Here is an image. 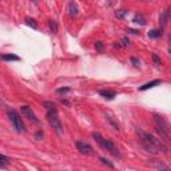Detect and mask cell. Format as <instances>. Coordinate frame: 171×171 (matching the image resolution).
<instances>
[{"instance_id":"1f68e13d","label":"cell","mask_w":171,"mask_h":171,"mask_svg":"<svg viewBox=\"0 0 171 171\" xmlns=\"http://www.w3.org/2000/svg\"><path fill=\"white\" fill-rule=\"evenodd\" d=\"M127 32H130V33H134V35H136L138 33V31H135V30H128Z\"/></svg>"},{"instance_id":"5bb4252c","label":"cell","mask_w":171,"mask_h":171,"mask_svg":"<svg viewBox=\"0 0 171 171\" xmlns=\"http://www.w3.org/2000/svg\"><path fill=\"white\" fill-rule=\"evenodd\" d=\"M167 23H168V18H167V13H166V11H165V12H162V13H160V16H159L160 30H163V28L167 26Z\"/></svg>"},{"instance_id":"9a60e30c","label":"cell","mask_w":171,"mask_h":171,"mask_svg":"<svg viewBox=\"0 0 171 171\" xmlns=\"http://www.w3.org/2000/svg\"><path fill=\"white\" fill-rule=\"evenodd\" d=\"M1 59H3L4 62H19L20 57L16 56V55H13V54H11V55L4 54V55H1Z\"/></svg>"},{"instance_id":"603a6c76","label":"cell","mask_w":171,"mask_h":171,"mask_svg":"<svg viewBox=\"0 0 171 171\" xmlns=\"http://www.w3.org/2000/svg\"><path fill=\"white\" fill-rule=\"evenodd\" d=\"M119 42H120V44H122V47H127V45H130V39L127 38V36L122 38V39H120Z\"/></svg>"},{"instance_id":"d4e9b609","label":"cell","mask_w":171,"mask_h":171,"mask_svg":"<svg viewBox=\"0 0 171 171\" xmlns=\"http://www.w3.org/2000/svg\"><path fill=\"white\" fill-rule=\"evenodd\" d=\"M130 60H131V63H132V66H134V67H136V68H138V67H140V62H139V59H136V57L132 56Z\"/></svg>"},{"instance_id":"44dd1931","label":"cell","mask_w":171,"mask_h":171,"mask_svg":"<svg viewBox=\"0 0 171 171\" xmlns=\"http://www.w3.org/2000/svg\"><path fill=\"white\" fill-rule=\"evenodd\" d=\"M126 13H127V9H116V12H115V16H116L118 19H124Z\"/></svg>"},{"instance_id":"4316f807","label":"cell","mask_w":171,"mask_h":171,"mask_svg":"<svg viewBox=\"0 0 171 171\" xmlns=\"http://www.w3.org/2000/svg\"><path fill=\"white\" fill-rule=\"evenodd\" d=\"M70 91L68 87H62V88H57L56 90V94H67Z\"/></svg>"},{"instance_id":"4dcf8cb0","label":"cell","mask_w":171,"mask_h":171,"mask_svg":"<svg viewBox=\"0 0 171 171\" xmlns=\"http://www.w3.org/2000/svg\"><path fill=\"white\" fill-rule=\"evenodd\" d=\"M114 47L115 48H122V44H120V42H115L114 43Z\"/></svg>"},{"instance_id":"f1b7e54d","label":"cell","mask_w":171,"mask_h":171,"mask_svg":"<svg viewBox=\"0 0 171 171\" xmlns=\"http://www.w3.org/2000/svg\"><path fill=\"white\" fill-rule=\"evenodd\" d=\"M60 103H62V104H64V106H67V107H70V106H71L67 99H60Z\"/></svg>"},{"instance_id":"7a4b0ae2","label":"cell","mask_w":171,"mask_h":171,"mask_svg":"<svg viewBox=\"0 0 171 171\" xmlns=\"http://www.w3.org/2000/svg\"><path fill=\"white\" fill-rule=\"evenodd\" d=\"M136 132H138V135L140 136V143H142V146H143L144 150L147 151V153L153 154V155L159 154V150H158L155 144H154L153 142L148 139V136H147V134H146V132H143L142 130H139V128H136Z\"/></svg>"},{"instance_id":"d6a6232c","label":"cell","mask_w":171,"mask_h":171,"mask_svg":"<svg viewBox=\"0 0 171 171\" xmlns=\"http://www.w3.org/2000/svg\"><path fill=\"white\" fill-rule=\"evenodd\" d=\"M168 54H170V55H171V48H170V50H168Z\"/></svg>"},{"instance_id":"5b68a950","label":"cell","mask_w":171,"mask_h":171,"mask_svg":"<svg viewBox=\"0 0 171 171\" xmlns=\"http://www.w3.org/2000/svg\"><path fill=\"white\" fill-rule=\"evenodd\" d=\"M75 144H76V148H78V151L82 154V155H94V154H95L94 148L91 147L88 143H86V142L78 140Z\"/></svg>"},{"instance_id":"cb8c5ba5","label":"cell","mask_w":171,"mask_h":171,"mask_svg":"<svg viewBox=\"0 0 171 171\" xmlns=\"http://www.w3.org/2000/svg\"><path fill=\"white\" fill-rule=\"evenodd\" d=\"M99 160L103 163V165H106V166H107V167H110V168H114V165H112L111 162H108V160L106 159V158H102V156H100V158H99Z\"/></svg>"},{"instance_id":"484cf974","label":"cell","mask_w":171,"mask_h":171,"mask_svg":"<svg viewBox=\"0 0 171 171\" xmlns=\"http://www.w3.org/2000/svg\"><path fill=\"white\" fill-rule=\"evenodd\" d=\"M103 47H104V45H103V43H102V42H96V43H95V48H96V51L102 52V51H103Z\"/></svg>"},{"instance_id":"2e32d148","label":"cell","mask_w":171,"mask_h":171,"mask_svg":"<svg viewBox=\"0 0 171 171\" xmlns=\"http://www.w3.org/2000/svg\"><path fill=\"white\" fill-rule=\"evenodd\" d=\"M132 21L135 24H139V26H144V24H146V19L143 18L142 13H136V15L134 16V19H132Z\"/></svg>"},{"instance_id":"6da1fadb","label":"cell","mask_w":171,"mask_h":171,"mask_svg":"<svg viewBox=\"0 0 171 171\" xmlns=\"http://www.w3.org/2000/svg\"><path fill=\"white\" fill-rule=\"evenodd\" d=\"M92 138H94V140H95V142H98V144H99L103 150L108 151V153H111L114 156H120V153H119V150H118L116 146H115L111 140L104 139L99 134V132H92Z\"/></svg>"},{"instance_id":"7402d4cb","label":"cell","mask_w":171,"mask_h":171,"mask_svg":"<svg viewBox=\"0 0 171 171\" xmlns=\"http://www.w3.org/2000/svg\"><path fill=\"white\" fill-rule=\"evenodd\" d=\"M151 59H153L154 64H156V66H160V63H162V60H160V57L158 56L156 54H153L151 55Z\"/></svg>"},{"instance_id":"e0dca14e","label":"cell","mask_w":171,"mask_h":171,"mask_svg":"<svg viewBox=\"0 0 171 171\" xmlns=\"http://www.w3.org/2000/svg\"><path fill=\"white\" fill-rule=\"evenodd\" d=\"M48 26H50V30H51L52 33H57V31H59V27H57V23L55 20H52V19H50L48 20Z\"/></svg>"},{"instance_id":"d6986e66","label":"cell","mask_w":171,"mask_h":171,"mask_svg":"<svg viewBox=\"0 0 171 171\" xmlns=\"http://www.w3.org/2000/svg\"><path fill=\"white\" fill-rule=\"evenodd\" d=\"M8 162H9L8 158H7L6 155H3V154H1V155H0V168H4Z\"/></svg>"},{"instance_id":"30bf717a","label":"cell","mask_w":171,"mask_h":171,"mask_svg":"<svg viewBox=\"0 0 171 171\" xmlns=\"http://www.w3.org/2000/svg\"><path fill=\"white\" fill-rule=\"evenodd\" d=\"M147 165L153 168H156V170H168V168H170L167 165L162 163L160 160H151V162H148Z\"/></svg>"},{"instance_id":"f546056e","label":"cell","mask_w":171,"mask_h":171,"mask_svg":"<svg viewBox=\"0 0 171 171\" xmlns=\"http://www.w3.org/2000/svg\"><path fill=\"white\" fill-rule=\"evenodd\" d=\"M166 13H167V18H168V20H171V7H168V8H167V11H166Z\"/></svg>"},{"instance_id":"8992f818","label":"cell","mask_w":171,"mask_h":171,"mask_svg":"<svg viewBox=\"0 0 171 171\" xmlns=\"http://www.w3.org/2000/svg\"><path fill=\"white\" fill-rule=\"evenodd\" d=\"M153 116H154V122H155V127H158V128L163 130V131H166V132H170V130H171L170 128V124L166 122L165 118H163L162 115L154 114Z\"/></svg>"},{"instance_id":"8fae6325","label":"cell","mask_w":171,"mask_h":171,"mask_svg":"<svg viewBox=\"0 0 171 171\" xmlns=\"http://www.w3.org/2000/svg\"><path fill=\"white\" fill-rule=\"evenodd\" d=\"M160 83H162V80H160V79H155V80H151V82H148V83L140 86V87H139V90H140V91H146V90H148V88H154V87H156V86H159Z\"/></svg>"},{"instance_id":"52a82bcc","label":"cell","mask_w":171,"mask_h":171,"mask_svg":"<svg viewBox=\"0 0 171 171\" xmlns=\"http://www.w3.org/2000/svg\"><path fill=\"white\" fill-rule=\"evenodd\" d=\"M20 112L21 115H23L24 118H27L28 120H31V122H33V123H39V120H38V118H36V115L33 114V111L31 110L28 106H21L20 107Z\"/></svg>"},{"instance_id":"277c9868","label":"cell","mask_w":171,"mask_h":171,"mask_svg":"<svg viewBox=\"0 0 171 171\" xmlns=\"http://www.w3.org/2000/svg\"><path fill=\"white\" fill-rule=\"evenodd\" d=\"M47 122L55 130V132L57 135L63 134V126H62V122L57 118V112H47Z\"/></svg>"},{"instance_id":"4fadbf2b","label":"cell","mask_w":171,"mask_h":171,"mask_svg":"<svg viewBox=\"0 0 171 171\" xmlns=\"http://www.w3.org/2000/svg\"><path fill=\"white\" fill-rule=\"evenodd\" d=\"M43 106L47 108V112H57V108H56V106H55V103L50 102V100L43 102Z\"/></svg>"},{"instance_id":"ba28073f","label":"cell","mask_w":171,"mask_h":171,"mask_svg":"<svg viewBox=\"0 0 171 171\" xmlns=\"http://www.w3.org/2000/svg\"><path fill=\"white\" fill-rule=\"evenodd\" d=\"M104 116H106V120H107L108 123H110V126H111L114 130L119 131V123H118L116 120H115V118L112 116L110 112H104Z\"/></svg>"},{"instance_id":"9c48e42d","label":"cell","mask_w":171,"mask_h":171,"mask_svg":"<svg viewBox=\"0 0 171 171\" xmlns=\"http://www.w3.org/2000/svg\"><path fill=\"white\" fill-rule=\"evenodd\" d=\"M99 95L102 96V98H104V99H107V100H112V99H115L116 92L112 91V90H100Z\"/></svg>"},{"instance_id":"ac0fdd59","label":"cell","mask_w":171,"mask_h":171,"mask_svg":"<svg viewBox=\"0 0 171 171\" xmlns=\"http://www.w3.org/2000/svg\"><path fill=\"white\" fill-rule=\"evenodd\" d=\"M159 36H162V30H151L148 32V38H151V39H156Z\"/></svg>"},{"instance_id":"836d02e7","label":"cell","mask_w":171,"mask_h":171,"mask_svg":"<svg viewBox=\"0 0 171 171\" xmlns=\"http://www.w3.org/2000/svg\"><path fill=\"white\" fill-rule=\"evenodd\" d=\"M32 1H36V0H32Z\"/></svg>"},{"instance_id":"3957f363","label":"cell","mask_w":171,"mask_h":171,"mask_svg":"<svg viewBox=\"0 0 171 171\" xmlns=\"http://www.w3.org/2000/svg\"><path fill=\"white\" fill-rule=\"evenodd\" d=\"M7 115H8V119L11 122L12 127L15 128L16 132H24L26 131V127H24L23 122H21V118L15 110H8L7 111Z\"/></svg>"},{"instance_id":"83f0119b","label":"cell","mask_w":171,"mask_h":171,"mask_svg":"<svg viewBox=\"0 0 171 171\" xmlns=\"http://www.w3.org/2000/svg\"><path fill=\"white\" fill-rule=\"evenodd\" d=\"M35 138L38 139V140H40V139L43 138V131H38V132H36V134H35Z\"/></svg>"},{"instance_id":"ffe728a7","label":"cell","mask_w":171,"mask_h":171,"mask_svg":"<svg viewBox=\"0 0 171 171\" xmlns=\"http://www.w3.org/2000/svg\"><path fill=\"white\" fill-rule=\"evenodd\" d=\"M26 24L27 26H30V27H32V28H38V24H36V21H35V19H31V18H26Z\"/></svg>"},{"instance_id":"7c38bea8","label":"cell","mask_w":171,"mask_h":171,"mask_svg":"<svg viewBox=\"0 0 171 171\" xmlns=\"http://www.w3.org/2000/svg\"><path fill=\"white\" fill-rule=\"evenodd\" d=\"M67 9H68V15L71 16V18H75V16H78V7H76L75 1H70Z\"/></svg>"}]
</instances>
